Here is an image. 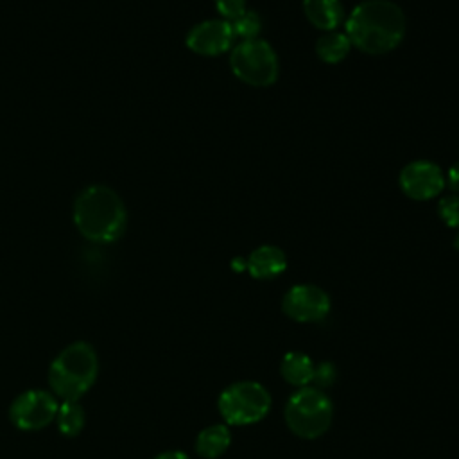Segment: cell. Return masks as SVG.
Instances as JSON below:
<instances>
[{"label":"cell","mask_w":459,"mask_h":459,"mask_svg":"<svg viewBox=\"0 0 459 459\" xmlns=\"http://www.w3.org/2000/svg\"><path fill=\"white\" fill-rule=\"evenodd\" d=\"M346 36L366 54L394 50L405 34V16L389 0H364L346 18Z\"/></svg>","instance_id":"cell-1"},{"label":"cell","mask_w":459,"mask_h":459,"mask_svg":"<svg viewBox=\"0 0 459 459\" xmlns=\"http://www.w3.org/2000/svg\"><path fill=\"white\" fill-rule=\"evenodd\" d=\"M74 222L88 240L113 242L126 230V208L115 190L104 185H91L75 197Z\"/></svg>","instance_id":"cell-2"},{"label":"cell","mask_w":459,"mask_h":459,"mask_svg":"<svg viewBox=\"0 0 459 459\" xmlns=\"http://www.w3.org/2000/svg\"><path fill=\"white\" fill-rule=\"evenodd\" d=\"M99 375V357L86 341L65 346L48 368V385L56 398L79 400L95 384Z\"/></svg>","instance_id":"cell-3"},{"label":"cell","mask_w":459,"mask_h":459,"mask_svg":"<svg viewBox=\"0 0 459 459\" xmlns=\"http://www.w3.org/2000/svg\"><path fill=\"white\" fill-rule=\"evenodd\" d=\"M333 407L319 387H299L285 405V423L296 436L316 439L332 425Z\"/></svg>","instance_id":"cell-4"},{"label":"cell","mask_w":459,"mask_h":459,"mask_svg":"<svg viewBox=\"0 0 459 459\" xmlns=\"http://www.w3.org/2000/svg\"><path fill=\"white\" fill-rule=\"evenodd\" d=\"M219 412L230 425H251L267 416L271 409L269 391L253 380L228 385L219 396Z\"/></svg>","instance_id":"cell-5"},{"label":"cell","mask_w":459,"mask_h":459,"mask_svg":"<svg viewBox=\"0 0 459 459\" xmlns=\"http://www.w3.org/2000/svg\"><path fill=\"white\" fill-rule=\"evenodd\" d=\"M230 66L237 79L251 86H269L278 77V57L264 39H246L233 47Z\"/></svg>","instance_id":"cell-6"},{"label":"cell","mask_w":459,"mask_h":459,"mask_svg":"<svg viewBox=\"0 0 459 459\" xmlns=\"http://www.w3.org/2000/svg\"><path fill=\"white\" fill-rule=\"evenodd\" d=\"M57 398L43 389H29L20 393L9 405L11 423L25 432L48 427L57 414Z\"/></svg>","instance_id":"cell-7"},{"label":"cell","mask_w":459,"mask_h":459,"mask_svg":"<svg viewBox=\"0 0 459 459\" xmlns=\"http://www.w3.org/2000/svg\"><path fill=\"white\" fill-rule=\"evenodd\" d=\"M281 310L292 321L316 323L328 316L330 298L323 289L316 285L299 283L285 292L281 299Z\"/></svg>","instance_id":"cell-8"},{"label":"cell","mask_w":459,"mask_h":459,"mask_svg":"<svg viewBox=\"0 0 459 459\" xmlns=\"http://www.w3.org/2000/svg\"><path fill=\"white\" fill-rule=\"evenodd\" d=\"M400 188L411 199L427 201L441 194L445 188V176L436 163L418 160L402 169Z\"/></svg>","instance_id":"cell-9"},{"label":"cell","mask_w":459,"mask_h":459,"mask_svg":"<svg viewBox=\"0 0 459 459\" xmlns=\"http://www.w3.org/2000/svg\"><path fill=\"white\" fill-rule=\"evenodd\" d=\"M233 30L226 20H206L197 23L186 34V47L201 56H217L233 43Z\"/></svg>","instance_id":"cell-10"},{"label":"cell","mask_w":459,"mask_h":459,"mask_svg":"<svg viewBox=\"0 0 459 459\" xmlns=\"http://www.w3.org/2000/svg\"><path fill=\"white\" fill-rule=\"evenodd\" d=\"M285 267H287L285 253L276 246L256 247L246 262V269L256 280H273L280 276L285 271Z\"/></svg>","instance_id":"cell-11"},{"label":"cell","mask_w":459,"mask_h":459,"mask_svg":"<svg viewBox=\"0 0 459 459\" xmlns=\"http://www.w3.org/2000/svg\"><path fill=\"white\" fill-rule=\"evenodd\" d=\"M307 20L323 30H333L342 22L341 0H303Z\"/></svg>","instance_id":"cell-12"},{"label":"cell","mask_w":459,"mask_h":459,"mask_svg":"<svg viewBox=\"0 0 459 459\" xmlns=\"http://www.w3.org/2000/svg\"><path fill=\"white\" fill-rule=\"evenodd\" d=\"M314 369H316V364L312 362V359L301 351L285 353L280 364L281 377L290 385H296V387L308 385L314 380Z\"/></svg>","instance_id":"cell-13"},{"label":"cell","mask_w":459,"mask_h":459,"mask_svg":"<svg viewBox=\"0 0 459 459\" xmlns=\"http://www.w3.org/2000/svg\"><path fill=\"white\" fill-rule=\"evenodd\" d=\"M231 443V434L226 425H210L197 434L195 452L204 459H217Z\"/></svg>","instance_id":"cell-14"},{"label":"cell","mask_w":459,"mask_h":459,"mask_svg":"<svg viewBox=\"0 0 459 459\" xmlns=\"http://www.w3.org/2000/svg\"><path fill=\"white\" fill-rule=\"evenodd\" d=\"M57 430L66 437H75L81 434L86 423V412L79 400H63L57 407L56 420Z\"/></svg>","instance_id":"cell-15"},{"label":"cell","mask_w":459,"mask_h":459,"mask_svg":"<svg viewBox=\"0 0 459 459\" xmlns=\"http://www.w3.org/2000/svg\"><path fill=\"white\" fill-rule=\"evenodd\" d=\"M350 47H351V43L346 34L330 30L328 34H325L317 39L316 54L325 63H339L348 56Z\"/></svg>","instance_id":"cell-16"},{"label":"cell","mask_w":459,"mask_h":459,"mask_svg":"<svg viewBox=\"0 0 459 459\" xmlns=\"http://www.w3.org/2000/svg\"><path fill=\"white\" fill-rule=\"evenodd\" d=\"M233 36L242 38V41L246 39H256V36L260 34L262 29V20L255 11H244L238 18L230 22Z\"/></svg>","instance_id":"cell-17"},{"label":"cell","mask_w":459,"mask_h":459,"mask_svg":"<svg viewBox=\"0 0 459 459\" xmlns=\"http://www.w3.org/2000/svg\"><path fill=\"white\" fill-rule=\"evenodd\" d=\"M437 212L441 219L446 222V226L459 228V194L441 197L437 204Z\"/></svg>","instance_id":"cell-18"},{"label":"cell","mask_w":459,"mask_h":459,"mask_svg":"<svg viewBox=\"0 0 459 459\" xmlns=\"http://www.w3.org/2000/svg\"><path fill=\"white\" fill-rule=\"evenodd\" d=\"M217 11L230 22L246 11V0H215Z\"/></svg>","instance_id":"cell-19"},{"label":"cell","mask_w":459,"mask_h":459,"mask_svg":"<svg viewBox=\"0 0 459 459\" xmlns=\"http://www.w3.org/2000/svg\"><path fill=\"white\" fill-rule=\"evenodd\" d=\"M335 378V369L332 364L328 362H323V364H317L316 369H314V380L317 384V387H325V385H330Z\"/></svg>","instance_id":"cell-20"},{"label":"cell","mask_w":459,"mask_h":459,"mask_svg":"<svg viewBox=\"0 0 459 459\" xmlns=\"http://www.w3.org/2000/svg\"><path fill=\"white\" fill-rule=\"evenodd\" d=\"M445 183L450 186L452 192H457L459 194V161L454 163L450 169H448V174L445 178Z\"/></svg>","instance_id":"cell-21"},{"label":"cell","mask_w":459,"mask_h":459,"mask_svg":"<svg viewBox=\"0 0 459 459\" xmlns=\"http://www.w3.org/2000/svg\"><path fill=\"white\" fill-rule=\"evenodd\" d=\"M154 459H188V455L179 450H167V452L158 454Z\"/></svg>","instance_id":"cell-22"},{"label":"cell","mask_w":459,"mask_h":459,"mask_svg":"<svg viewBox=\"0 0 459 459\" xmlns=\"http://www.w3.org/2000/svg\"><path fill=\"white\" fill-rule=\"evenodd\" d=\"M454 247H455V249H459V233H457V235H455V238H454Z\"/></svg>","instance_id":"cell-23"}]
</instances>
